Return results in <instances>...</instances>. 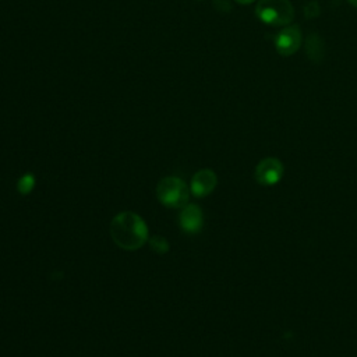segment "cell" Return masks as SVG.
I'll return each mask as SVG.
<instances>
[{
    "label": "cell",
    "instance_id": "1",
    "mask_svg": "<svg viewBox=\"0 0 357 357\" xmlns=\"http://www.w3.org/2000/svg\"><path fill=\"white\" fill-rule=\"evenodd\" d=\"M110 236L120 248L135 251L148 241L149 230L139 215L126 211L112 219Z\"/></svg>",
    "mask_w": 357,
    "mask_h": 357
},
{
    "label": "cell",
    "instance_id": "2",
    "mask_svg": "<svg viewBox=\"0 0 357 357\" xmlns=\"http://www.w3.org/2000/svg\"><path fill=\"white\" fill-rule=\"evenodd\" d=\"M255 15L266 25L286 26L294 18V7L289 0H258Z\"/></svg>",
    "mask_w": 357,
    "mask_h": 357
},
{
    "label": "cell",
    "instance_id": "3",
    "mask_svg": "<svg viewBox=\"0 0 357 357\" xmlns=\"http://www.w3.org/2000/svg\"><path fill=\"white\" fill-rule=\"evenodd\" d=\"M190 190L187 184L176 176L163 177L156 187V195L166 208H183L188 202Z\"/></svg>",
    "mask_w": 357,
    "mask_h": 357
},
{
    "label": "cell",
    "instance_id": "4",
    "mask_svg": "<svg viewBox=\"0 0 357 357\" xmlns=\"http://www.w3.org/2000/svg\"><path fill=\"white\" fill-rule=\"evenodd\" d=\"M301 45V31L298 25H286L282 31H279L275 36V49L276 52L283 56L294 54Z\"/></svg>",
    "mask_w": 357,
    "mask_h": 357
},
{
    "label": "cell",
    "instance_id": "5",
    "mask_svg": "<svg viewBox=\"0 0 357 357\" xmlns=\"http://www.w3.org/2000/svg\"><path fill=\"white\" fill-rule=\"evenodd\" d=\"M283 170V165L279 159L265 158L257 165L254 177L261 185H275L282 180Z\"/></svg>",
    "mask_w": 357,
    "mask_h": 357
},
{
    "label": "cell",
    "instance_id": "6",
    "mask_svg": "<svg viewBox=\"0 0 357 357\" xmlns=\"http://www.w3.org/2000/svg\"><path fill=\"white\" fill-rule=\"evenodd\" d=\"M180 229L187 234H197L204 226V213L198 205L190 204L183 206L178 215Z\"/></svg>",
    "mask_w": 357,
    "mask_h": 357
},
{
    "label": "cell",
    "instance_id": "7",
    "mask_svg": "<svg viewBox=\"0 0 357 357\" xmlns=\"http://www.w3.org/2000/svg\"><path fill=\"white\" fill-rule=\"evenodd\" d=\"M218 184V177L211 169H201L192 177L190 183V191L192 195L202 198L209 195Z\"/></svg>",
    "mask_w": 357,
    "mask_h": 357
},
{
    "label": "cell",
    "instance_id": "8",
    "mask_svg": "<svg viewBox=\"0 0 357 357\" xmlns=\"http://www.w3.org/2000/svg\"><path fill=\"white\" fill-rule=\"evenodd\" d=\"M305 53L312 63H321L325 57V45L317 32H311L305 39Z\"/></svg>",
    "mask_w": 357,
    "mask_h": 357
},
{
    "label": "cell",
    "instance_id": "9",
    "mask_svg": "<svg viewBox=\"0 0 357 357\" xmlns=\"http://www.w3.org/2000/svg\"><path fill=\"white\" fill-rule=\"evenodd\" d=\"M33 187H35V177L31 173H25L24 176H21L17 183V190L22 195L29 194L33 190Z\"/></svg>",
    "mask_w": 357,
    "mask_h": 357
},
{
    "label": "cell",
    "instance_id": "10",
    "mask_svg": "<svg viewBox=\"0 0 357 357\" xmlns=\"http://www.w3.org/2000/svg\"><path fill=\"white\" fill-rule=\"evenodd\" d=\"M148 241H149L151 248H152L155 252H158V254H166V252L169 251V248H170L169 241H167L165 237L158 236V234L151 236V237L148 238Z\"/></svg>",
    "mask_w": 357,
    "mask_h": 357
},
{
    "label": "cell",
    "instance_id": "11",
    "mask_svg": "<svg viewBox=\"0 0 357 357\" xmlns=\"http://www.w3.org/2000/svg\"><path fill=\"white\" fill-rule=\"evenodd\" d=\"M319 3L317 0H310L305 6H304V17L311 20L315 18L319 14Z\"/></svg>",
    "mask_w": 357,
    "mask_h": 357
},
{
    "label": "cell",
    "instance_id": "12",
    "mask_svg": "<svg viewBox=\"0 0 357 357\" xmlns=\"http://www.w3.org/2000/svg\"><path fill=\"white\" fill-rule=\"evenodd\" d=\"M213 7L220 13H229L231 10L229 0H213Z\"/></svg>",
    "mask_w": 357,
    "mask_h": 357
},
{
    "label": "cell",
    "instance_id": "13",
    "mask_svg": "<svg viewBox=\"0 0 357 357\" xmlns=\"http://www.w3.org/2000/svg\"><path fill=\"white\" fill-rule=\"evenodd\" d=\"M238 4H251L254 0H234Z\"/></svg>",
    "mask_w": 357,
    "mask_h": 357
},
{
    "label": "cell",
    "instance_id": "14",
    "mask_svg": "<svg viewBox=\"0 0 357 357\" xmlns=\"http://www.w3.org/2000/svg\"><path fill=\"white\" fill-rule=\"evenodd\" d=\"M351 6H354V7H357V0H347Z\"/></svg>",
    "mask_w": 357,
    "mask_h": 357
}]
</instances>
